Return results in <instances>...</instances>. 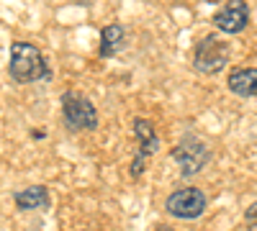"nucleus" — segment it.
I'll return each instance as SVG.
<instances>
[{"instance_id": "nucleus-9", "label": "nucleus", "mask_w": 257, "mask_h": 231, "mask_svg": "<svg viewBox=\"0 0 257 231\" xmlns=\"http://www.w3.org/2000/svg\"><path fill=\"white\" fill-rule=\"evenodd\" d=\"M134 136L139 139V152L144 154H155L160 149V139L155 134V126L144 121V118H137L134 121Z\"/></svg>"}, {"instance_id": "nucleus-10", "label": "nucleus", "mask_w": 257, "mask_h": 231, "mask_svg": "<svg viewBox=\"0 0 257 231\" xmlns=\"http://www.w3.org/2000/svg\"><path fill=\"white\" fill-rule=\"evenodd\" d=\"M123 39H126V31L121 24H108L100 34V54L103 57H113L121 47H123Z\"/></svg>"}, {"instance_id": "nucleus-7", "label": "nucleus", "mask_w": 257, "mask_h": 231, "mask_svg": "<svg viewBox=\"0 0 257 231\" xmlns=\"http://www.w3.org/2000/svg\"><path fill=\"white\" fill-rule=\"evenodd\" d=\"M226 88L239 98H257V67H234Z\"/></svg>"}, {"instance_id": "nucleus-2", "label": "nucleus", "mask_w": 257, "mask_h": 231, "mask_svg": "<svg viewBox=\"0 0 257 231\" xmlns=\"http://www.w3.org/2000/svg\"><path fill=\"white\" fill-rule=\"evenodd\" d=\"M229 65V44L219 34H208L201 39L193 52V67L201 75H219Z\"/></svg>"}, {"instance_id": "nucleus-5", "label": "nucleus", "mask_w": 257, "mask_h": 231, "mask_svg": "<svg viewBox=\"0 0 257 231\" xmlns=\"http://www.w3.org/2000/svg\"><path fill=\"white\" fill-rule=\"evenodd\" d=\"M62 116L64 123L72 131H93L98 129V111L95 106L77 93H64L62 95Z\"/></svg>"}, {"instance_id": "nucleus-12", "label": "nucleus", "mask_w": 257, "mask_h": 231, "mask_svg": "<svg viewBox=\"0 0 257 231\" xmlns=\"http://www.w3.org/2000/svg\"><path fill=\"white\" fill-rule=\"evenodd\" d=\"M147 159H149V154H144V152H137V157H134V164H132V175H134V177H139V175H142V170H144Z\"/></svg>"}, {"instance_id": "nucleus-8", "label": "nucleus", "mask_w": 257, "mask_h": 231, "mask_svg": "<svg viewBox=\"0 0 257 231\" xmlns=\"http://www.w3.org/2000/svg\"><path fill=\"white\" fill-rule=\"evenodd\" d=\"M16 205L21 208V211H39V208H47L49 205L47 187L31 185V187H26V190L16 193Z\"/></svg>"}, {"instance_id": "nucleus-1", "label": "nucleus", "mask_w": 257, "mask_h": 231, "mask_svg": "<svg viewBox=\"0 0 257 231\" xmlns=\"http://www.w3.org/2000/svg\"><path fill=\"white\" fill-rule=\"evenodd\" d=\"M11 77L16 82H34L41 77H49L44 54L39 52V47L29 44V41H16L11 47Z\"/></svg>"}, {"instance_id": "nucleus-3", "label": "nucleus", "mask_w": 257, "mask_h": 231, "mask_svg": "<svg viewBox=\"0 0 257 231\" xmlns=\"http://www.w3.org/2000/svg\"><path fill=\"white\" fill-rule=\"evenodd\" d=\"M173 159L178 162L183 177H193V175H198L203 167L211 162V149H208L206 141H201L198 136L188 134V136H183L178 141V146L173 149Z\"/></svg>"}, {"instance_id": "nucleus-11", "label": "nucleus", "mask_w": 257, "mask_h": 231, "mask_svg": "<svg viewBox=\"0 0 257 231\" xmlns=\"http://www.w3.org/2000/svg\"><path fill=\"white\" fill-rule=\"evenodd\" d=\"M244 223H247V231H257V200L247 208V213H244Z\"/></svg>"}, {"instance_id": "nucleus-4", "label": "nucleus", "mask_w": 257, "mask_h": 231, "mask_svg": "<svg viewBox=\"0 0 257 231\" xmlns=\"http://www.w3.org/2000/svg\"><path fill=\"white\" fill-rule=\"evenodd\" d=\"M206 205H208V198L201 187H180V190L170 193V198L165 200V211L173 218L193 221L203 216Z\"/></svg>"}, {"instance_id": "nucleus-6", "label": "nucleus", "mask_w": 257, "mask_h": 231, "mask_svg": "<svg viewBox=\"0 0 257 231\" xmlns=\"http://www.w3.org/2000/svg\"><path fill=\"white\" fill-rule=\"evenodd\" d=\"M211 21H213V26L224 34H239L249 24V8H247L244 0H231V3L216 8Z\"/></svg>"}]
</instances>
